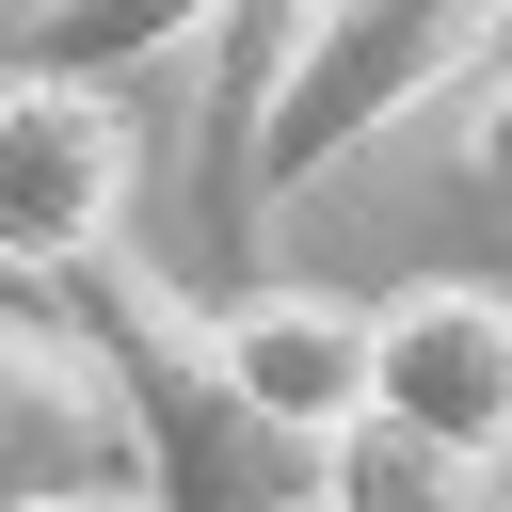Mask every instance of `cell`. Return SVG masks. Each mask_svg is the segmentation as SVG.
Returning a JSON list of instances; mask_svg holds the SVG:
<instances>
[{"mask_svg": "<svg viewBox=\"0 0 512 512\" xmlns=\"http://www.w3.org/2000/svg\"><path fill=\"white\" fill-rule=\"evenodd\" d=\"M320 512H496V480L448 464V448H416V432H384V416H352L320 448Z\"/></svg>", "mask_w": 512, "mask_h": 512, "instance_id": "obj_8", "label": "cell"}, {"mask_svg": "<svg viewBox=\"0 0 512 512\" xmlns=\"http://www.w3.org/2000/svg\"><path fill=\"white\" fill-rule=\"evenodd\" d=\"M224 0H32V32H16V80H128V64H160V48H192Z\"/></svg>", "mask_w": 512, "mask_h": 512, "instance_id": "obj_7", "label": "cell"}, {"mask_svg": "<svg viewBox=\"0 0 512 512\" xmlns=\"http://www.w3.org/2000/svg\"><path fill=\"white\" fill-rule=\"evenodd\" d=\"M128 416L48 304H0V512H128Z\"/></svg>", "mask_w": 512, "mask_h": 512, "instance_id": "obj_5", "label": "cell"}, {"mask_svg": "<svg viewBox=\"0 0 512 512\" xmlns=\"http://www.w3.org/2000/svg\"><path fill=\"white\" fill-rule=\"evenodd\" d=\"M208 352H224V384H240L272 432H304V448H336V432L368 416V304H352V288H224V304H208Z\"/></svg>", "mask_w": 512, "mask_h": 512, "instance_id": "obj_6", "label": "cell"}, {"mask_svg": "<svg viewBox=\"0 0 512 512\" xmlns=\"http://www.w3.org/2000/svg\"><path fill=\"white\" fill-rule=\"evenodd\" d=\"M80 352H96V384H112V416H128V512H320V448L304 432H272L240 384H224V352H208V304L160 272V256H80L64 272V304H48Z\"/></svg>", "mask_w": 512, "mask_h": 512, "instance_id": "obj_1", "label": "cell"}, {"mask_svg": "<svg viewBox=\"0 0 512 512\" xmlns=\"http://www.w3.org/2000/svg\"><path fill=\"white\" fill-rule=\"evenodd\" d=\"M448 160H464V192H496V208H512V64H480V80H464V144H448Z\"/></svg>", "mask_w": 512, "mask_h": 512, "instance_id": "obj_9", "label": "cell"}, {"mask_svg": "<svg viewBox=\"0 0 512 512\" xmlns=\"http://www.w3.org/2000/svg\"><path fill=\"white\" fill-rule=\"evenodd\" d=\"M128 192H144L128 96H96V80H16V64H0V256L64 288L80 256L128 240Z\"/></svg>", "mask_w": 512, "mask_h": 512, "instance_id": "obj_3", "label": "cell"}, {"mask_svg": "<svg viewBox=\"0 0 512 512\" xmlns=\"http://www.w3.org/2000/svg\"><path fill=\"white\" fill-rule=\"evenodd\" d=\"M368 416L496 480L512 464V288L416 272L400 304H368Z\"/></svg>", "mask_w": 512, "mask_h": 512, "instance_id": "obj_4", "label": "cell"}, {"mask_svg": "<svg viewBox=\"0 0 512 512\" xmlns=\"http://www.w3.org/2000/svg\"><path fill=\"white\" fill-rule=\"evenodd\" d=\"M496 32H512V0H304L288 48H272V80H256V112H240V160H224L208 256L256 272V224H272L304 176H336L368 128L464 96V80L496 64Z\"/></svg>", "mask_w": 512, "mask_h": 512, "instance_id": "obj_2", "label": "cell"}]
</instances>
